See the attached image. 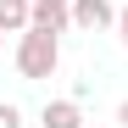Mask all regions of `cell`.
I'll list each match as a JSON object with an SVG mask.
<instances>
[{
  "mask_svg": "<svg viewBox=\"0 0 128 128\" xmlns=\"http://www.w3.org/2000/svg\"><path fill=\"white\" fill-rule=\"evenodd\" d=\"M117 128H128V100H122V106H117Z\"/></svg>",
  "mask_w": 128,
  "mask_h": 128,
  "instance_id": "obj_8",
  "label": "cell"
},
{
  "mask_svg": "<svg viewBox=\"0 0 128 128\" xmlns=\"http://www.w3.org/2000/svg\"><path fill=\"white\" fill-rule=\"evenodd\" d=\"M34 22V0H0V28L6 34H22Z\"/></svg>",
  "mask_w": 128,
  "mask_h": 128,
  "instance_id": "obj_5",
  "label": "cell"
},
{
  "mask_svg": "<svg viewBox=\"0 0 128 128\" xmlns=\"http://www.w3.org/2000/svg\"><path fill=\"white\" fill-rule=\"evenodd\" d=\"M56 67H61V34L28 22L22 34H17V72H22L28 84H39V78H56Z\"/></svg>",
  "mask_w": 128,
  "mask_h": 128,
  "instance_id": "obj_1",
  "label": "cell"
},
{
  "mask_svg": "<svg viewBox=\"0 0 128 128\" xmlns=\"http://www.w3.org/2000/svg\"><path fill=\"white\" fill-rule=\"evenodd\" d=\"M112 34H117V45L128 50V6H117V28H112Z\"/></svg>",
  "mask_w": 128,
  "mask_h": 128,
  "instance_id": "obj_7",
  "label": "cell"
},
{
  "mask_svg": "<svg viewBox=\"0 0 128 128\" xmlns=\"http://www.w3.org/2000/svg\"><path fill=\"white\" fill-rule=\"evenodd\" d=\"M0 128H22V106L17 100H0Z\"/></svg>",
  "mask_w": 128,
  "mask_h": 128,
  "instance_id": "obj_6",
  "label": "cell"
},
{
  "mask_svg": "<svg viewBox=\"0 0 128 128\" xmlns=\"http://www.w3.org/2000/svg\"><path fill=\"white\" fill-rule=\"evenodd\" d=\"M34 28L72 34V0H34Z\"/></svg>",
  "mask_w": 128,
  "mask_h": 128,
  "instance_id": "obj_3",
  "label": "cell"
},
{
  "mask_svg": "<svg viewBox=\"0 0 128 128\" xmlns=\"http://www.w3.org/2000/svg\"><path fill=\"white\" fill-rule=\"evenodd\" d=\"M84 128H100V122H84Z\"/></svg>",
  "mask_w": 128,
  "mask_h": 128,
  "instance_id": "obj_10",
  "label": "cell"
},
{
  "mask_svg": "<svg viewBox=\"0 0 128 128\" xmlns=\"http://www.w3.org/2000/svg\"><path fill=\"white\" fill-rule=\"evenodd\" d=\"M0 50H6V28H0Z\"/></svg>",
  "mask_w": 128,
  "mask_h": 128,
  "instance_id": "obj_9",
  "label": "cell"
},
{
  "mask_svg": "<svg viewBox=\"0 0 128 128\" xmlns=\"http://www.w3.org/2000/svg\"><path fill=\"white\" fill-rule=\"evenodd\" d=\"M117 6L112 0H72V34H112Z\"/></svg>",
  "mask_w": 128,
  "mask_h": 128,
  "instance_id": "obj_2",
  "label": "cell"
},
{
  "mask_svg": "<svg viewBox=\"0 0 128 128\" xmlns=\"http://www.w3.org/2000/svg\"><path fill=\"white\" fill-rule=\"evenodd\" d=\"M39 128H84V106L78 100H45Z\"/></svg>",
  "mask_w": 128,
  "mask_h": 128,
  "instance_id": "obj_4",
  "label": "cell"
}]
</instances>
